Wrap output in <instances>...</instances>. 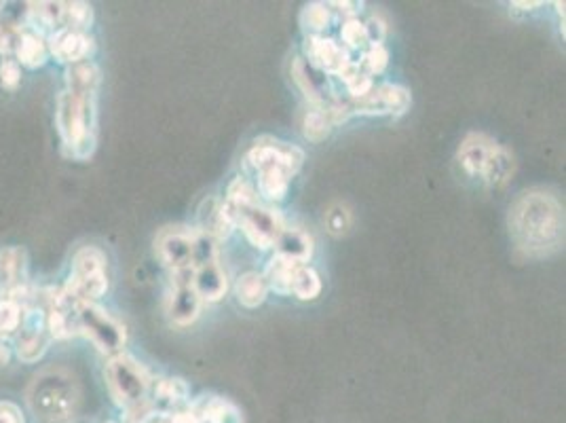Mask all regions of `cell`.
I'll return each instance as SVG.
<instances>
[{"label":"cell","mask_w":566,"mask_h":423,"mask_svg":"<svg viewBox=\"0 0 566 423\" xmlns=\"http://www.w3.org/2000/svg\"><path fill=\"white\" fill-rule=\"evenodd\" d=\"M509 235L528 259H545L564 244V212L556 195L543 189L520 193L509 206Z\"/></svg>","instance_id":"obj_1"},{"label":"cell","mask_w":566,"mask_h":423,"mask_svg":"<svg viewBox=\"0 0 566 423\" xmlns=\"http://www.w3.org/2000/svg\"><path fill=\"white\" fill-rule=\"evenodd\" d=\"M224 210L229 214L235 229H241L243 235L254 248L269 250L275 248L281 231L286 229L283 218L277 210L264 206L258 191L245 178H235L224 197Z\"/></svg>","instance_id":"obj_2"},{"label":"cell","mask_w":566,"mask_h":423,"mask_svg":"<svg viewBox=\"0 0 566 423\" xmlns=\"http://www.w3.org/2000/svg\"><path fill=\"white\" fill-rule=\"evenodd\" d=\"M245 161L258 176V193L269 201H283L294 176L303 168L305 153L290 142L262 136L254 142Z\"/></svg>","instance_id":"obj_3"},{"label":"cell","mask_w":566,"mask_h":423,"mask_svg":"<svg viewBox=\"0 0 566 423\" xmlns=\"http://www.w3.org/2000/svg\"><path fill=\"white\" fill-rule=\"evenodd\" d=\"M55 127H58L64 149L72 159H89L96 151V96L62 91L58 96V106H55Z\"/></svg>","instance_id":"obj_4"},{"label":"cell","mask_w":566,"mask_h":423,"mask_svg":"<svg viewBox=\"0 0 566 423\" xmlns=\"http://www.w3.org/2000/svg\"><path fill=\"white\" fill-rule=\"evenodd\" d=\"M459 163L469 178H478L486 187H503L516 168L514 155L486 134H469L459 146Z\"/></svg>","instance_id":"obj_5"},{"label":"cell","mask_w":566,"mask_h":423,"mask_svg":"<svg viewBox=\"0 0 566 423\" xmlns=\"http://www.w3.org/2000/svg\"><path fill=\"white\" fill-rule=\"evenodd\" d=\"M32 411L45 421H66L77 409L79 392L74 379L62 371H49L36 377L28 394Z\"/></svg>","instance_id":"obj_6"},{"label":"cell","mask_w":566,"mask_h":423,"mask_svg":"<svg viewBox=\"0 0 566 423\" xmlns=\"http://www.w3.org/2000/svg\"><path fill=\"white\" fill-rule=\"evenodd\" d=\"M108 392L121 409H134L138 404L148 400V390L153 377L148 375L144 364H140L134 356L117 354L112 356L104 369Z\"/></svg>","instance_id":"obj_7"},{"label":"cell","mask_w":566,"mask_h":423,"mask_svg":"<svg viewBox=\"0 0 566 423\" xmlns=\"http://www.w3.org/2000/svg\"><path fill=\"white\" fill-rule=\"evenodd\" d=\"M66 290L85 303L104 297L108 292V261L100 248L85 246L74 254Z\"/></svg>","instance_id":"obj_8"},{"label":"cell","mask_w":566,"mask_h":423,"mask_svg":"<svg viewBox=\"0 0 566 423\" xmlns=\"http://www.w3.org/2000/svg\"><path fill=\"white\" fill-rule=\"evenodd\" d=\"M79 335H85L102 354L117 356L127 341L125 326L96 303H81Z\"/></svg>","instance_id":"obj_9"},{"label":"cell","mask_w":566,"mask_h":423,"mask_svg":"<svg viewBox=\"0 0 566 423\" xmlns=\"http://www.w3.org/2000/svg\"><path fill=\"white\" fill-rule=\"evenodd\" d=\"M410 94L402 85L381 83L372 85L366 96L357 100H345L349 117L364 115V117H389V115H404L410 108Z\"/></svg>","instance_id":"obj_10"},{"label":"cell","mask_w":566,"mask_h":423,"mask_svg":"<svg viewBox=\"0 0 566 423\" xmlns=\"http://www.w3.org/2000/svg\"><path fill=\"white\" fill-rule=\"evenodd\" d=\"M51 341L49 324H47V307H41L39 301H32L24 307L22 326L17 330V356L22 362L34 364L39 362Z\"/></svg>","instance_id":"obj_11"},{"label":"cell","mask_w":566,"mask_h":423,"mask_svg":"<svg viewBox=\"0 0 566 423\" xmlns=\"http://www.w3.org/2000/svg\"><path fill=\"white\" fill-rule=\"evenodd\" d=\"M195 269H182L172 273V292L167 297V316L176 326H191L199 314L203 301L195 286Z\"/></svg>","instance_id":"obj_12"},{"label":"cell","mask_w":566,"mask_h":423,"mask_svg":"<svg viewBox=\"0 0 566 423\" xmlns=\"http://www.w3.org/2000/svg\"><path fill=\"white\" fill-rule=\"evenodd\" d=\"M195 239H197V229L165 227L155 239V250L159 261L172 273L191 269L195 256Z\"/></svg>","instance_id":"obj_13"},{"label":"cell","mask_w":566,"mask_h":423,"mask_svg":"<svg viewBox=\"0 0 566 423\" xmlns=\"http://www.w3.org/2000/svg\"><path fill=\"white\" fill-rule=\"evenodd\" d=\"M307 62L322 75L341 77V72L353 62L351 53L330 36H307L305 41Z\"/></svg>","instance_id":"obj_14"},{"label":"cell","mask_w":566,"mask_h":423,"mask_svg":"<svg viewBox=\"0 0 566 423\" xmlns=\"http://www.w3.org/2000/svg\"><path fill=\"white\" fill-rule=\"evenodd\" d=\"M47 49L51 55L62 64H81L89 62V58L96 51V41L85 32H72V30H58L49 36Z\"/></svg>","instance_id":"obj_15"},{"label":"cell","mask_w":566,"mask_h":423,"mask_svg":"<svg viewBox=\"0 0 566 423\" xmlns=\"http://www.w3.org/2000/svg\"><path fill=\"white\" fill-rule=\"evenodd\" d=\"M28 288V263L22 248L0 250V299L17 297Z\"/></svg>","instance_id":"obj_16"},{"label":"cell","mask_w":566,"mask_h":423,"mask_svg":"<svg viewBox=\"0 0 566 423\" xmlns=\"http://www.w3.org/2000/svg\"><path fill=\"white\" fill-rule=\"evenodd\" d=\"M292 79L298 85V89L303 91V96L309 100L311 106L315 108H326L336 96L332 94V89L328 87V79L322 72H317L305 58H296L292 64Z\"/></svg>","instance_id":"obj_17"},{"label":"cell","mask_w":566,"mask_h":423,"mask_svg":"<svg viewBox=\"0 0 566 423\" xmlns=\"http://www.w3.org/2000/svg\"><path fill=\"white\" fill-rule=\"evenodd\" d=\"M191 388L184 379L178 377H153L148 390L150 407L159 413H174L188 404Z\"/></svg>","instance_id":"obj_18"},{"label":"cell","mask_w":566,"mask_h":423,"mask_svg":"<svg viewBox=\"0 0 566 423\" xmlns=\"http://www.w3.org/2000/svg\"><path fill=\"white\" fill-rule=\"evenodd\" d=\"M188 411L199 423H243V415L237 409V404L214 394H205L188 402Z\"/></svg>","instance_id":"obj_19"},{"label":"cell","mask_w":566,"mask_h":423,"mask_svg":"<svg viewBox=\"0 0 566 423\" xmlns=\"http://www.w3.org/2000/svg\"><path fill=\"white\" fill-rule=\"evenodd\" d=\"M193 286H195V290H197V294H199L203 303L205 301L207 303L220 301L226 294V288H229V282H226V273L220 265V259L195 267Z\"/></svg>","instance_id":"obj_20"},{"label":"cell","mask_w":566,"mask_h":423,"mask_svg":"<svg viewBox=\"0 0 566 423\" xmlns=\"http://www.w3.org/2000/svg\"><path fill=\"white\" fill-rule=\"evenodd\" d=\"M197 223H199L197 229L201 233H205L207 237L216 239V242H220V239H226L235 231L229 214H226V210H224V204L220 199H214V197L205 199L201 204L199 214H197Z\"/></svg>","instance_id":"obj_21"},{"label":"cell","mask_w":566,"mask_h":423,"mask_svg":"<svg viewBox=\"0 0 566 423\" xmlns=\"http://www.w3.org/2000/svg\"><path fill=\"white\" fill-rule=\"evenodd\" d=\"M275 248L277 254L286 256V259L307 265V261L313 256V237L298 227H286L281 231Z\"/></svg>","instance_id":"obj_22"},{"label":"cell","mask_w":566,"mask_h":423,"mask_svg":"<svg viewBox=\"0 0 566 423\" xmlns=\"http://www.w3.org/2000/svg\"><path fill=\"white\" fill-rule=\"evenodd\" d=\"M64 3H28V24L39 36L62 30Z\"/></svg>","instance_id":"obj_23"},{"label":"cell","mask_w":566,"mask_h":423,"mask_svg":"<svg viewBox=\"0 0 566 423\" xmlns=\"http://www.w3.org/2000/svg\"><path fill=\"white\" fill-rule=\"evenodd\" d=\"M100 87V68L93 62L74 64L66 70V91L81 96H96Z\"/></svg>","instance_id":"obj_24"},{"label":"cell","mask_w":566,"mask_h":423,"mask_svg":"<svg viewBox=\"0 0 566 423\" xmlns=\"http://www.w3.org/2000/svg\"><path fill=\"white\" fill-rule=\"evenodd\" d=\"M267 294H269V286L264 282L262 273L248 271L239 275V280L235 284V297L243 307L248 309L260 307L264 301H267Z\"/></svg>","instance_id":"obj_25"},{"label":"cell","mask_w":566,"mask_h":423,"mask_svg":"<svg viewBox=\"0 0 566 423\" xmlns=\"http://www.w3.org/2000/svg\"><path fill=\"white\" fill-rule=\"evenodd\" d=\"M300 263L286 259V256L275 254L271 263L264 269V282H267L269 290H275L277 294H292V280L294 273Z\"/></svg>","instance_id":"obj_26"},{"label":"cell","mask_w":566,"mask_h":423,"mask_svg":"<svg viewBox=\"0 0 566 423\" xmlns=\"http://www.w3.org/2000/svg\"><path fill=\"white\" fill-rule=\"evenodd\" d=\"M15 55H17V64L26 66L30 70L41 68L47 62V43L43 41V36H39L32 30H24L20 43L15 47Z\"/></svg>","instance_id":"obj_27"},{"label":"cell","mask_w":566,"mask_h":423,"mask_svg":"<svg viewBox=\"0 0 566 423\" xmlns=\"http://www.w3.org/2000/svg\"><path fill=\"white\" fill-rule=\"evenodd\" d=\"M334 13L328 3H311L300 13V26L307 36H326L334 24Z\"/></svg>","instance_id":"obj_28"},{"label":"cell","mask_w":566,"mask_h":423,"mask_svg":"<svg viewBox=\"0 0 566 423\" xmlns=\"http://www.w3.org/2000/svg\"><path fill=\"white\" fill-rule=\"evenodd\" d=\"M322 292V278L319 273L309 265H298L294 280H292V294L300 301H313Z\"/></svg>","instance_id":"obj_29"},{"label":"cell","mask_w":566,"mask_h":423,"mask_svg":"<svg viewBox=\"0 0 566 423\" xmlns=\"http://www.w3.org/2000/svg\"><path fill=\"white\" fill-rule=\"evenodd\" d=\"M303 136L309 140V142H322L330 136L332 132V119L328 115V110L326 108H315L311 106L305 117H303Z\"/></svg>","instance_id":"obj_30"},{"label":"cell","mask_w":566,"mask_h":423,"mask_svg":"<svg viewBox=\"0 0 566 423\" xmlns=\"http://www.w3.org/2000/svg\"><path fill=\"white\" fill-rule=\"evenodd\" d=\"M93 24V9L87 3H64L62 30L89 32Z\"/></svg>","instance_id":"obj_31"},{"label":"cell","mask_w":566,"mask_h":423,"mask_svg":"<svg viewBox=\"0 0 566 423\" xmlns=\"http://www.w3.org/2000/svg\"><path fill=\"white\" fill-rule=\"evenodd\" d=\"M24 318V305L15 299H0V337L17 335Z\"/></svg>","instance_id":"obj_32"},{"label":"cell","mask_w":566,"mask_h":423,"mask_svg":"<svg viewBox=\"0 0 566 423\" xmlns=\"http://www.w3.org/2000/svg\"><path fill=\"white\" fill-rule=\"evenodd\" d=\"M341 39H343V47L349 53L351 51H364V49L370 47L368 32H366L364 22H360V17H349V20H343Z\"/></svg>","instance_id":"obj_33"},{"label":"cell","mask_w":566,"mask_h":423,"mask_svg":"<svg viewBox=\"0 0 566 423\" xmlns=\"http://www.w3.org/2000/svg\"><path fill=\"white\" fill-rule=\"evenodd\" d=\"M389 64V51L385 49V45H370L368 49H364L362 62H357L360 70L368 77H379L385 72Z\"/></svg>","instance_id":"obj_34"},{"label":"cell","mask_w":566,"mask_h":423,"mask_svg":"<svg viewBox=\"0 0 566 423\" xmlns=\"http://www.w3.org/2000/svg\"><path fill=\"white\" fill-rule=\"evenodd\" d=\"M24 34V28L9 24V22H0V55H11L15 53L17 43H20Z\"/></svg>","instance_id":"obj_35"},{"label":"cell","mask_w":566,"mask_h":423,"mask_svg":"<svg viewBox=\"0 0 566 423\" xmlns=\"http://www.w3.org/2000/svg\"><path fill=\"white\" fill-rule=\"evenodd\" d=\"M22 81V66L17 64V60H3L0 64V85L5 89H17Z\"/></svg>","instance_id":"obj_36"},{"label":"cell","mask_w":566,"mask_h":423,"mask_svg":"<svg viewBox=\"0 0 566 423\" xmlns=\"http://www.w3.org/2000/svg\"><path fill=\"white\" fill-rule=\"evenodd\" d=\"M326 223H328V227H330V231H332L334 235H341V233H345V231L349 229L351 216H349V212H347L345 208L338 206V208H332V210L328 212Z\"/></svg>","instance_id":"obj_37"},{"label":"cell","mask_w":566,"mask_h":423,"mask_svg":"<svg viewBox=\"0 0 566 423\" xmlns=\"http://www.w3.org/2000/svg\"><path fill=\"white\" fill-rule=\"evenodd\" d=\"M0 423H26V421L17 404L0 402Z\"/></svg>","instance_id":"obj_38"},{"label":"cell","mask_w":566,"mask_h":423,"mask_svg":"<svg viewBox=\"0 0 566 423\" xmlns=\"http://www.w3.org/2000/svg\"><path fill=\"white\" fill-rule=\"evenodd\" d=\"M9 356H11V354H9V347L3 343V345H0V366L9 362Z\"/></svg>","instance_id":"obj_39"},{"label":"cell","mask_w":566,"mask_h":423,"mask_svg":"<svg viewBox=\"0 0 566 423\" xmlns=\"http://www.w3.org/2000/svg\"><path fill=\"white\" fill-rule=\"evenodd\" d=\"M543 3H514V7H522L524 11H533L535 7H541Z\"/></svg>","instance_id":"obj_40"},{"label":"cell","mask_w":566,"mask_h":423,"mask_svg":"<svg viewBox=\"0 0 566 423\" xmlns=\"http://www.w3.org/2000/svg\"><path fill=\"white\" fill-rule=\"evenodd\" d=\"M3 343H5V339H3V337H0V345H3Z\"/></svg>","instance_id":"obj_41"}]
</instances>
